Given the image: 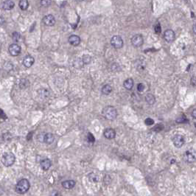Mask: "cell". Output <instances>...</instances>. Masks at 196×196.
Instances as JSON below:
<instances>
[{
	"mask_svg": "<svg viewBox=\"0 0 196 196\" xmlns=\"http://www.w3.org/2000/svg\"><path fill=\"white\" fill-rule=\"evenodd\" d=\"M43 22L45 25L49 26V27H52V26L55 25V19L52 15H47V16H45L43 18Z\"/></svg>",
	"mask_w": 196,
	"mask_h": 196,
	"instance_id": "cell-10",
	"label": "cell"
},
{
	"mask_svg": "<svg viewBox=\"0 0 196 196\" xmlns=\"http://www.w3.org/2000/svg\"><path fill=\"white\" fill-rule=\"evenodd\" d=\"M191 84L194 86H196V77H193L191 79Z\"/></svg>",
	"mask_w": 196,
	"mask_h": 196,
	"instance_id": "cell-36",
	"label": "cell"
},
{
	"mask_svg": "<svg viewBox=\"0 0 196 196\" xmlns=\"http://www.w3.org/2000/svg\"><path fill=\"white\" fill-rule=\"evenodd\" d=\"M133 80L132 78H128L127 80L124 81L123 86L124 88L127 89V90H131L133 86Z\"/></svg>",
	"mask_w": 196,
	"mask_h": 196,
	"instance_id": "cell-18",
	"label": "cell"
},
{
	"mask_svg": "<svg viewBox=\"0 0 196 196\" xmlns=\"http://www.w3.org/2000/svg\"><path fill=\"white\" fill-rule=\"evenodd\" d=\"M16 160L15 155L13 153L8 152V153H4L2 157V162L5 167H10L13 165Z\"/></svg>",
	"mask_w": 196,
	"mask_h": 196,
	"instance_id": "cell-3",
	"label": "cell"
},
{
	"mask_svg": "<svg viewBox=\"0 0 196 196\" xmlns=\"http://www.w3.org/2000/svg\"><path fill=\"white\" fill-rule=\"evenodd\" d=\"M88 181L90 182H92V183H97L98 182H99V180H100V179H99V176H98V175H97L96 173H89L88 175Z\"/></svg>",
	"mask_w": 196,
	"mask_h": 196,
	"instance_id": "cell-20",
	"label": "cell"
},
{
	"mask_svg": "<svg viewBox=\"0 0 196 196\" xmlns=\"http://www.w3.org/2000/svg\"><path fill=\"white\" fill-rule=\"evenodd\" d=\"M144 89H145V86L143 85V84H139L137 86V90L139 92H143Z\"/></svg>",
	"mask_w": 196,
	"mask_h": 196,
	"instance_id": "cell-30",
	"label": "cell"
},
{
	"mask_svg": "<svg viewBox=\"0 0 196 196\" xmlns=\"http://www.w3.org/2000/svg\"><path fill=\"white\" fill-rule=\"evenodd\" d=\"M8 50H9V52H10V54L12 56L16 57L18 56L21 53V48L17 43H12V44L10 45V47H9Z\"/></svg>",
	"mask_w": 196,
	"mask_h": 196,
	"instance_id": "cell-8",
	"label": "cell"
},
{
	"mask_svg": "<svg viewBox=\"0 0 196 196\" xmlns=\"http://www.w3.org/2000/svg\"><path fill=\"white\" fill-rule=\"evenodd\" d=\"M154 30L156 33H160L161 31V25L159 23H157V24L155 25L154 27Z\"/></svg>",
	"mask_w": 196,
	"mask_h": 196,
	"instance_id": "cell-27",
	"label": "cell"
},
{
	"mask_svg": "<svg viewBox=\"0 0 196 196\" xmlns=\"http://www.w3.org/2000/svg\"><path fill=\"white\" fill-rule=\"evenodd\" d=\"M51 1H48V0H42V1H41V4L42 5V6H49V5L51 4Z\"/></svg>",
	"mask_w": 196,
	"mask_h": 196,
	"instance_id": "cell-29",
	"label": "cell"
},
{
	"mask_svg": "<svg viewBox=\"0 0 196 196\" xmlns=\"http://www.w3.org/2000/svg\"><path fill=\"white\" fill-rule=\"evenodd\" d=\"M68 41H69V43H70L71 45L74 46V47H77L78 46L80 43H81V38L77 36L76 35H70L68 39Z\"/></svg>",
	"mask_w": 196,
	"mask_h": 196,
	"instance_id": "cell-12",
	"label": "cell"
},
{
	"mask_svg": "<svg viewBox=\"0 0 196 196\" xmlns=\"http://www.w3.org/2000/svg\"><path fill=\"white\" fill-rule=\"evenodd\" d=\"M50 196H61V194L60 192L57 191V190H54V191H52L51 193Z\"/></svg>",
	"mask_w": 196,
	"mask_h": 196,
	"instance_id": "cell-33",
	"label": "cell"
},
{
	"mask_svg": "<svg viewBox=\"0 0 196 196\" xmlns=\"http://www.w3.org/2000/svg\"><path fill=\"white\" fill-rule=\"evenodd\" d=\"M33 133H34V131L30 132V133L28 134V136H27V139H28V140H30L31 139H32V134H33Z\"/></svg>",
	"mask_w": 196,
	"mask_h": 196,
	"instance_id": "cell-35",
	"label": "cell"
},
{
	"mask_svg": "<svg viewBox=\"0 0 196 196\" xmlns=\"http://www.w3.org/2000/svg\"><path fill=\"white\" fill-rule=\"evenodd\" d=\"M34 63H35V58L31 55H27L23 60V65L27 68L31 67Z\"/></svg>",
	"mask_w": 196,
	"mask_h": 196,
	"instance_id": "cell-13",
	"label": "cell"
},
{
	"mask_svg": "<svg viewBox=\"0 0 196 196\" xmlns=\"http://www.w3.org/2000/svg\"><path fill=\"white\" fill-rule=\"evenodd\" d=\"M21 34L19 32H13V34H12V39L14 41L16 42H19L21 39Z\"/></svg>",
	"mask_w": 196,
	"mask_h": 196,
	"instance_id": "cell-24",
	"label": "cell"
},
{
	"mask_svg": "<svg viewBox=\"0 0 196 196\" xmlns=\"http://www.w3.org/2000/svg\"><path fill=\"white\" fill-rule=\"evenodd\" d=\"M145 101H146V103H148V104L150 105V106H152V105H153L155 103V102H156V98H155V97L153 96L152 94H147L146 96H145Z\"/></svg>",
	"mask_w": 196,
	"mask_h": 196,
	"instance_id": "cell-19",
	"label": "cell"
},
{
	"mask_svg": "<svg viewBox=\"0 0 196 196\" xmlns=\"http://www.w3.org/2000/svg\"><path fill=\"white\" fill-rule=\"evenodd\" d=\"M19 8L21 10H28V7H29V2H28V0H21V1H19Z\"/></svg>",
	"mask_w": 196,
	"mask_h": 196,
	"instance_id": "cell-22",
	"label": "cell"
},
{
	"mask_svg": "<svg viewBox=\"0 0 196 196\" xmlns=\"http://www.w3.org/2000/svg\"><path fill=\"white\" fill-rule=\"evenodd\" d=\"M40 165H41V167L43 169V170L47 171V170H48L50 168V167H51L52 161H50L49 159H43V160H42V161L40 162Z\"/></svg>",
	"mask_w": 196,
	"mask_h": 196,
	"instance_id": "cell-16",
	"label": "cell"
},
{
	"mask_svg": "<svg viewBox=\"0 0 196 196\" xmlns=\"http://www.w3.org/2000/svg\"><path fill=\"white\" fill-rule=\"evenodd\" d=\"M87 139H88V142H91V143H94L95 141V137L93 136L92 133H88V135H87Z\"/></svg>",
	"mask_w": 196,
	"mask_h": 196,
	"instance_id": "cell-26",
	"label": "cell"
},
{
	"mask_svg": "<svg viewBox=\"0 0 196 196\" xmlns=\"http://www.w3.org/2000/svg\"><path fill=\"white\" fill-rule=\"evenodd\" d=\"M30 186V182L28 179H23L20 180L18 182L16 186V192L19 194H24L29 190Z\"/></svg>",
	"mask_w": 196,
	"mask_h": 196,
	"instance_id": "cell-2",
	"label": "cell"
},
{
	"mask_svg": "<svg viewBox=\"0 0 196 196\" xmlns=\"http://www.w3.org/2000/svg\"><path fill=\"white\" fill-rule=\"evenodd\" d=\"M184 160L186 163H191L196 161V150L194 149L187 150L184 154Z\"/></svg>",
	"mask_w": 196,
	"mask_h": 196,
	"instance_id": "cell-4",
	"label": "cell"
},
{
	"mask_svg": "<svg viewBox=\"0 0 196 196\" xmlns=\"http://www.w3.org/2000/svg\"><path fill=\"white\" fill-rule=\"evenodd\" d=\"M102 114L108 120H114L117 117V111L113 106H108L103 108Z\"/></svg>",
	"mask_w": 196,
	"mask_h": 196,
	"instance_id": "cell-1",
	"label": "cell"
},
{
	"mask_svg": "<svg viewBox=\"0 0 196 196\" xmlns=\"http://www.w3.org/2000/svg\"><path fill=\"white\" fill-rule=\"evenodd\" d=\"M163 128H164V126H163L162 124L159 123L155 126V127L153 128V130L156 132H159L161 131V130H162Z\"/></svg>",
	"mask_w": 196,
	"mask_h": 196,
	"instance_id": "cell-25",
	"label": "cell"
},
{
	"mask_svg": "<svg viewBox=\"0 0 196 196\" xmlns=\"http://www.w3.org/2000/svg\"><path fill=\"white\" fill-rule=\"evenodd\" d=\"M164 39L167 42H173L175 39V32L172 30H167L164 32Z\"/></svg>",
	"mask_w": 196,
	"mask_h": 196,
	"instance_id": "cell-9",
	"label": "cell"
},
{
	"mask_svg": "<svg viewBox=\"0 0 196 196\" xmlns=\"http://www.w3.org/2000/svg\"><path fill=\"white\" fill-rule=\"evenodd\" d=\"M5 18H4L3 16H0V26L3 25V24H5Z\"/></svg>",
	"mask_w": 196,
	"mask_h": 196,
	"instance_id": "cell-34",
	"label": "cell"
},
{
	"mask_svg": "<svg viewBox=\"0 0 196 196\" xmlns=\"http://www.w3.org/2000/svg\"><path fill=\"white\" fill-rule=\"evenodd\" d=\"M144 43L143 36L141 34H136L131 38V43L133 47H139Z\"/></svg>",
	"mask_w": 196,
	"mask_h": 196,
	"instance_id": "cell-7",
	"label": "cell"
},
{
	"mask_svg": "<svg viewBox=\"0 0 196 196\" xmlns=\"http://www.w3.org/2000/svg\"><path fill=\"white\" fill-rule=\"evenodd\" d=\"M111 44L115 49H120L123 47V40L119 35H114L111 39Z\"/></svg>",
	"mask_w": 196,
	"mask_h": 196,
	"instance_id": "cell-6",
	"label": "cell"
},
{
	"mask_svg": "<svg viewBox=\"0 0 196 196\" xmlns=\"http://www.w3.org/2000/svg\"><path fill=\"white\" fill-rule=\"evenodd\" d=\"M14 2L10 0H6L3 1L1 4V8L4 10H10L14 8Z\"/></svg>",
	"mask_w": 196,
	"mask_h": 196,
	"instance_id": "cell-11",
	"label": "cell"
},
{
	"mask_svg": "<svg viewBox=\"0 0 196 196\" xmlns=\"http://www.w3.org/2000/svg\"><path fill=\"white\" fill-rule=\"evenodd\" d=\"M188 122V120L186 119V117H184V118L181 117L176 119V122H178V123H184V122Z\"/></svg>",
	"mask_w": 196,
	"mask_h": 196,
	"instance_id": "cell-32",
	"label": "cell"
},
{
	"mask_svg": "<svg viewBox=\"0 0 196 196\" xmlns=\"http://www.w3.org/2000/svg\"><path fill=\"white\" fill-rule=\"evenodd\" d=\"M1 47H2V43H1V42H0V49H1Z\"/></svg>",
	"mask_w": 196,
	"mask_h": 196,
	"instance_id": "cell-39",
	"label": "cell"
},
{
	"mask_svg": "<svg viewBox=\"0 0 196 196\" xmlns=\"http://www.w3.org/2000/svg\"><path fill=\"white\" fill-rule=\"evenodd\" d=\"M75 182L73 180H68L65 181V182H62V186L63 187H64L65 189H67V190H70V189H72L75 186Z\"/></svg>",
	"mask_w": 196,
	"mask_h": 196,
	"instance_id": "cell-17",
	"label": "cell"
},
{
	"mask_svg": "<svg viewBox=\"0 0 196 196\" xmlns=\"http://www.w3.org/2000/svg\"><path fill=\"white\" fill-rule=\"evenodd\" d=\"M193 32H194V33L196 35V23H195V24H193Z\"/></svg>",
	"mask_w": 196,
	"mask_h": 196,
	"instance_id": "cell-38",
	"label": "cell"
},
{
	"mask_svg": "<svg viewBox=\"0 0 196 196\" xmlns=\"http://www.w3.org/2000/svg\"><path fill=\"white\" fill-rule=\"evenodd\" d=\"M111 92H112V87L109 84H106V85L103 86L101 89L102 94L105 95H108Z\"/></svg>",
	"mask_w": 196,
	"mask_h": 196,
	"instance_id": "cell-21",
	"label": "cell"
},
{
	"mask_svg": "<svg viewBox=\"0 0 196 196\" xmlns=\"http://www.w3.org/2000/svg\"><path fill=\"white\" fill-rule=\"evenodd\" d=\"M145 123L146 124L147 126H152L154 124V120L151 118H147L145 120Z\"/></svg>",
	"mask_w": 196,
	"mask_h": 196,
	"instance_id": "cell-28",
	"label": "cell"
},
{
	"mask_svg": "<svg viewBox=\"0 0 196 196\" xmlns=\"http://www.w3.org/2000/svg\"><path fill=\"white\" fill-rule=\"evenodd\" d=\"M104 137L108 139H112L115 138L116 137V131L113 128H106L104 130Z\"/></svg>",
	"mask_w": 196,
	"mask_h": 196,
	"instance_id": "cell-15",
	"label": "cell"
},
{
	"mask_svg": "<svg viewBox=\"0 0 196 196\" xmlns=\"http://www.w3.org/2000/svg\"><path fill=\"white\" fill-rule=\"evenodd\" d=\"M81 60H82L84 64H88L92 61V57L89 55H84Z\"/></svg>",
	"mask_w": 196,
	"mask_h": 196,
	"instance_id": "cell-23",
	"label": "cell"
},
{
	"mask_svg": "<svg viewBox=\"0 0 196 196\" xmlns=\"http://www.w3.org/2000/svg\"><path fill=\"white\" fill-rule=\"evenodd\" d=\"M172 140L173 142V145L178 148H182L185 143V138L182 134H175V135H174Z\"/></svg>",
	"mask_w": 196,
	"mask_h": 196,
	"instance_id": "cell-5",
	"label": "cell"
},
{
	"mask_svg": "<svg viewBox=\"0 0 196 196\" xmlns=\"http://www.w3.org/2000/svg\"><path fill=\"white\" fill-rule=\"evenodd\" d=\"M192 116H193V117L194 118V119H196V108H195L193 111V112H192Z\"/></svg>",
	"mask_w": 196,
	"mask_h": 196,
	"instance_id": "cell-37",
	"label": "cell"
},
{
	"mask_svg": "<svg viewBox=\"0 0 196 196\" xmlns=\"http://www.w3.org/2000/svg\"><path fill=\"white\" fill-rule=\"evenodd\" d=\"M55 140V136L51 133H47L43 136V141L44 143L50 145Z\"/></svg>",
	"mask_w": 196,
	"mask_h": 196,
	"instance_id": "cell-14",
	"label": "cell"
},
{
	"mask_svg": "<svg viewBox=\"0 0 196 196\" xmlns=\"http://www.w3.org/2000/svg\"><path fill=\"white\" fill-rule=\"evenodd\" d=\"M0 118H2L3 119H6L8 118V117L2 109H0Z\"/></svg>",
	"mask_w": 196,
	"mask_h": 196,
	"instance_id": "cell-31",
	"label": "cell"
}]
</instances>
